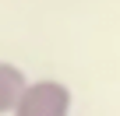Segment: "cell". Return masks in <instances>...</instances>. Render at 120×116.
<instances>
[{"label":"cell","instance_id":"2","mask_svg":"<svg viewBox=\"0 0 120 116\" xmlns=\"http://www.w3.org/2000/svg\"><path fill=\"white\" fill-rule=\"evenodd\" d=\"M25 84H28V77H25V70H21L18 63L0 60V116L14 112V105H18Z\"/></svg>","mask_w":120,"mask_h":116},{"label":"cell","instance_id":"1","mask_svg":"<svg viewBox=\"0 0 120 116\" xmlns=\"http://www.w3.org/2000/svg\"><path fill=\"white\" fill-rule=\"evenodd\" d=\"M11 116H71V88L64 81H28Z\"/></svg>","mask_w":120,"mask_h":116}]
</instances>
